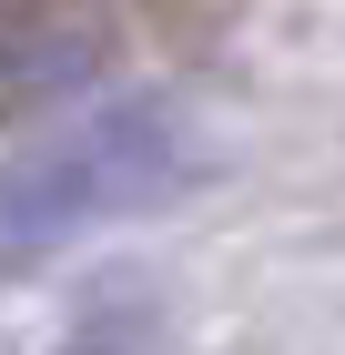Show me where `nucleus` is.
Listing matches in <instances>:
<instances>
[{"instance_id": "obj_2", "label": "nucleus", "mask_w": 345, "mask_h": 355, "mask_svg": "<svg viewBox=\"0 0 345 355\" xmlns=\"http://www.w3.org/2000/svg\"><path fill=\"white\" fill-rule=\"evenodd\" d=\"M112 71L102 0H0V122H51Z\"/></svg>"}, {"instance_id": "obj_1", "label": "nucleus", "mask_w": 345, "mask_h": 355, "mask_svg": "<svg viewBox=\"0 0 345 355\" xmlns=\"http://www.w3.org/2000/svg\"><path fill=\"white\" fill-rule=\"evenodd\" d=\"M193 173H203V142L173 92H122V102L51 122L41 142L0 163V274L61 264L81 234L183 203Z\"/></svg>"}, {"instance_id": "obj_3", "label": "nucleus", "mask_w": 345, "mask_h": 355, "mask_svg": "<svg viewBox=\"0 0 345 355\" xmlns=\"http://www.w3.org/2000/svg\"><path fill=\"white\" fill-rule=\"evenodd\" d=\"M153 345H162V304L142 284H112V295H92L71 315V335L51 355H153Z\"/></svg>"}]
</instances>
